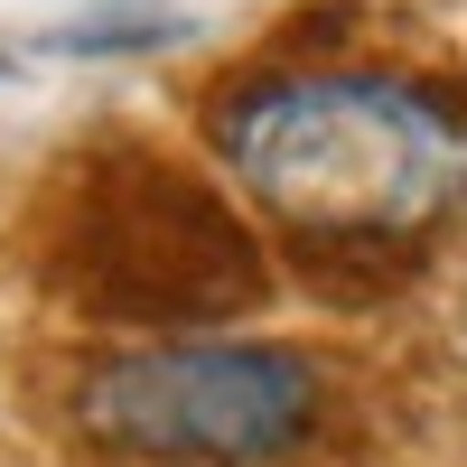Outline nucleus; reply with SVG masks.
Returning <instances> with one entry per match:
<instances>
[{"label":"nucleus","mask_w":467,"mask_h":467,"mask_svg":"<svg viewBox=\"0 0 467 467\" xmlns=\"http://www.w3.org/2000/svg\"><path fill=\"white\" fill-rule=\"evenodd\" d=\"M75 420L122 458L262 467L308 440L318 365L299 346H262V337H160V346L103 356L75 383Z\"/></svg>","instance_id":"obj_2"},{"label":"nucleus","mask_w":467,"mask_h":467,"mask_svg":"<svg viewBox=\"0 0 467 467\" xmlns=\"http://www.w3.org/2000/svg\"><path fill=\"white\" fill-rule=\"evenodd\" d=\"M206 140L234 197L299 244L393 253L467 206V94L402 66H281L215 94Z\"/></svg>","instance_id":"obj_1"}]
</instances>
